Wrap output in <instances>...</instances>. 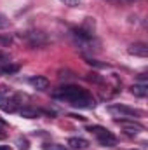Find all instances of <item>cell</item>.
<instances>
[{
  "instance_id": "cell-1",
  "label": "cell",
  "mask_w": 148,
  "mask_h": 150,
  "mask_svg": "<svg viewBox=\"0 0 148 150\" xmlns=\"http://www.w3.org/2000/svg\"><path fill=\"white\" fill-rule=\"evenodd\" d=\"M52 98L65 101L75 108H94V105H96L92 94L78 86H63L52 93Z\"/></svg>"
},
{
  "instance_id": "cell-2",
  "label": "cell",
  "mask_w": 148,
  "mask_h": 150,
  "mask_svg": "<svg viewBox=\"0 0 148 150\" xmlns=\"http://www.w3.org/2000/svg\"><path fill=\"white\" fill-rule=\"evenodd\" d=\"M87 131L91 134H94L96 140L99 142V145H103V147H115L117 145V138L103 126H89Z\"/></svg>"
},
{
  "instance_id": "cell-3",
  "label": "cell",
  "mask_w": 148,
  "mask_h": 150,
  "mask_svg": "<svg viewBox=\"0 0 148 150\" xmlns=\"http://www.w3.org/2000/svg\"><path fill=\"white\" fill-rule=\"evenodd\" d=\"M108 112L113 117H124V119H132V117H141L143 112L138 110V108H132V107H127V105H120V103H113L108 107Z\"/></svg>"
},
{
  "instance_id": "cell-4",
  "label": "cell",
  "mask_w": 148,
  "mask_h": 150,
  "mask_svg": "<svg viewBox=\"0 0 148 150\" xmlns=\"http://www.w3.org/2000/svg\"><path fill=\"white\" fill-rule=\"evenodd\" d=\"M21 38H25V40H26L32 47H42V45L49 44V38H47V35H45L44 32H37V30L21 33Z\"/></svg>"
},
{
  "instance_id": "cell-5",
  "label": "cell",
  "mask_w": 148,
  "mask_h": 150,
  "mask_svg": "<svg viewBox=\"0 0 148 150\" xmlns=\"http://www.w3.org/2000/svg\"><path fill=\"white\" fill-rule=\"evenodd\" d=\"M18 98L16 96H11V94H7V96H0V110L5 113H14L18 110Z\"/></svg>"
},
{
  "instance_id": "cell-6",
  "label": "cell",
  "mask_w": 148,
  "mask_h": 150,
  "mask_svg": "<svg viewBox=\"0 0 148 150\" xmlns=\"http://www.w3.org/2000/svg\"><path fill=\"white\" fill-rule=\"evenodd\" d=\"M117 122L125 129V133L127 134H136V133H141V131H145V126L143 124H140V122H136V120H125V119H117Z\"/></svg>"
},
{
  "instance_id": "cell-7",
  "label": "cell",
  "mask_w": 148,
  "mask_h": 150,
  "mask_svg": "<svg viewBox=\"0 0 148 150\" xmlns=\"http://www.w3.org/2000/svg\"><path fill=\"white\" fill-rule=\"evenodd\" d=\"M129 54L140 56V58H147L148 56V45L143 44V42H136V44L129 45Z\"/></svg>"
},
{
  "instance_id": "cell-8",
  "label": "cell",
  "mask_w": 148,
  "mask_h": 150,
  "mask_svg": "<svg viewBox=\"0 0 148 150\" xmlns=\"http://www.w3.org/2000/svg\"><path fill=\"white\" fill-rule=\"evenodd\" d=\"M28 82H30V86H33L35 89H38V91H44V89L49 87V80H47L45 77H42V75H35V77H32Z\"/></svg>"
},
{
  "instance_id": "cell-9",
  "label": "cell",
  "mask_w": 148,
  "mask_h": 150,
  "mask_svg": "<svg viewBox=\"0 0 148 150\" xmlns=\"http://www.w3.org/2000/svg\"><path fill=\"white\" fill-rule=\"evenodd\" d=\"M68 147H70L72 150H85V149H89V142L84 140V138H77V136H73V138L68 140Z\"/></svg>"
},
{
  "instance_id": "cell-10",
  "label": "cell",
  "mask_w": 148,
  "mask_h": 150,
  "mask_svg": "<svg viewBox=\"0 0 148 150\" xmlns=\"http://www.w3.org/2000/svg\"><path fill=\"white\" fill-rule=\"evenodd\" d=\"M131 93H132L134 96H138V98H147L148 96V86L145 82L134 84V86H131Z\"/></svg>"
},
{
  "instance_id": "cell-11",
  "label": "cell",
  "mask_w": 148,
  "mask_h": 150,
  "mask_svg": "<svg viewBox=\"0 0 148 150\" xmlns=\"http://www.w3.org/2000/svg\"><path fill=\"white\" fill-rule=\"evenodd\" d=\"M40 113H42V110L33 108V107H23V108L19 110V115L25 117V119H37Z\"/></svg>"
},
{
  "instance_id": "cell-12",
  "label": "cell",
  "mask_w": 148,
  "mask_h": 150,
  "mask_svg": "<svg viewBox=\"0 0 148 150\" xmlns=\"http://www.w3.org/2000/svg\"><path fill=\"white\" fill-rule=\"evenodd\" d=\"M9 63H11V56H9V52L0 51V70H2L5 65H9Z\"/></svg>"
},
{
  "instance_id": "cell-13",
  "label": "cell",
  "mask_w": 148,
  "mask_h": 150,
  "mask_svg": "<svg viewBox=\"0 0 148 150\" xmlns=\"http://www.w3.org/2000/svg\"><path fill=\"white\" fill-rule=\"evenodd\" d=\"M44 150H68L65 145H59V143H45Z\"/></svg>"
},
{
  "instance_id": "cell-14",
  "label": "cell",
  "mask_w": 148,
  "mask_h": 150,
  "mask_svg": "<svg viewBox=\"0 0 148 150\" xmlns=\"http://www.w3.org/2000/svg\"><path fill=\"white\" fill-rule=\"evenodd\" d=\"M16 143H18V149H19V150H28V149H30V143H28V140H26V138H18V142H16Z\"/></svg>"
},
{
  "instance_id": "cell-15",
  "label": "cell",
  "mask_w": 148,
  "mask_h": 150,
  "mask_svg": "<svg viewBox=\"0 0 148 150\" xmlns=\"http://www.w3.org/2000/svg\"><path fill=\"white\" fill-rule=\"evenodd\" d=\"M9 26H11L9 18H7L5 14H0V30H5V28H9Z\"/></svg>"
},
{
  "instance_id": "cell-16",
  "label": "cell",
  "mask_w": 148,
  "mask_h": 150,
  "mask_svg": "<svg viewBox=\"0 0 148 150\" xmlns=\"http://www.w3.org/2000/svg\"><path fill=\"white\" fill-rule=\"evenodd\" d=\"M61 4L68 5V7H78L80 5V0H59Z\"/></svg>"
},
{
  "instance_id": "cell-17",
  "label": "cell",
  "mask_w": 148,
  "mask_h": 150,
  "mask_svg": "<svg viewBox=\"0 0 148 150\" xmlns=\"http://www.w3.org/2000/svg\"><path fill=\"white\" fill-rule=\"evenodd\" d=\"M85 63L91 65V67H98V68H105V67H106L105 63H98L96 59H85Z\"/></svg>"
},
{
  "instance_id": "cell-18",
  "label": "cell",
  "mask_w": 148,
  "mask_h": 150,
  "mask_svg": "<svg viewBox=\"0 0 148 150\" xmlns=\"http://www.w3.org/2000/svg\"><path fill=\"white\" fill-rule=\"evenodd\" d=\"M7 94H11L9 89H7V86H0V96H7Z\"/></svg>"
},
{
  "instance_id": "cell-19",
  "label": "cell",
  "mask_w": 148,
  "mask_h": 150,
  "mask_svg": "<svg viewBox=\"0 0 148 150\" xmlns=\"http://www.w3.org/2000/svg\"><path fill=\"white\" fill-rule=\"evenodd\" d=\"M9 44H11L9 37H0V45H9Z\"/></svg>"
},
{
  "instance_id": "cell-20",
  "label": "cell",
  "mask_w": 148,
  "mask_h": 150,
  "mask_svg": "<svg viewBox=\"0 0 148 150\" xmlns=\"http://www.w3.org/2000/svg\"><path fill=\"white\" fill-rule=\"evenodd\" d=\"M5 127H7V122H5V120H2V119H0V131H4V129H5Z\"/></svg>"
},
{
  "instance_id": "cell-21",
  "label": "cell",
  "mask_w": 148,
  "mask_h": 150,
  "mask_svg": "<svg viewBox=\"0 0 148 150\" xmlns=\"http://www.w3.org/2000/svg\"><path fill=\"white\" fill-rule=\"evenodd\" d=\"M5 138V133H0V140H4Z\"/></svg>"
},
{
  "instance_id": "cell-22",
  "label": "cell",
  "mask_w": 148,
  "mask_h": 150,
  "mask_svg": "<svg viewBox=\"0 0 148 150\" xmlns=\"http://www.w3.org/2000/svg\"><path fill=\"white\" fill-rule=\"evenodd\" d=\"M0 150H9V147H0Z\"/></svg>"
},
{
  "instance_id": "cell-23",
  "label": "cell",
  "mask_w": 148,
  "mask_h": 150,
  "mask_svg": "<svg viewBox=\"0 0 148 150\" xmlns=\"http://www.w3.org/2000/svg\"><path fill=\"white\" fill-rule=\"evenodd\" d=\"M127 2H138V0H127Z\"/></svg>"
},
{
  "instance_id": "cell-24",
  "label": "cell",
  "mask_w": 148,
  "mask_h": 150,
  "mask_svg": "<svg viewBox=\"0 0 148 150\" xmlns=\"http://www.w3.org/2000/svg\"><path fill=\"white\" fill-rule=\"evenodd\" d=\"M110 2H118V0H110Z\"/></svg>"
},
{
  "instance_id": "cell-25",
  "label": "cell",
  "mask_w": 148,
  "mask_h": 150,
  "mask_svg": "<svg viewBox=\"0 0 148 150\" xmlns=\"http://www.w3.org/2000/svg\"><path fill=\"white\" fill-rule=\"evenodd\" d=\"M0 75H2V70H0Z\"/></svg>"
}]
</instances>
